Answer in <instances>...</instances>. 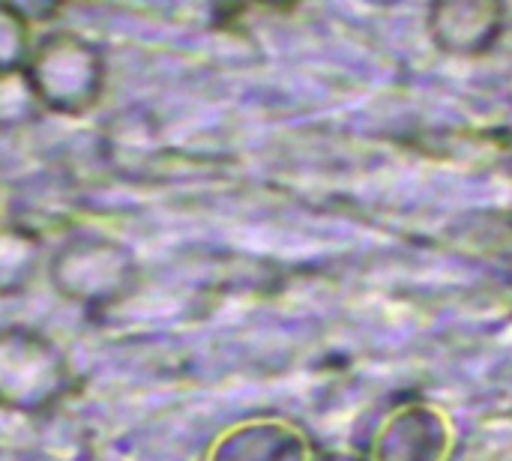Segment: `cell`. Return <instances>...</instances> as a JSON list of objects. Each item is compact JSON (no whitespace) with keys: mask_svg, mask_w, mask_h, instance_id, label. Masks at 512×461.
<instances>
[{"mask_svg":"<svg viewBox=\"0 0 512 461\" xmlns=\"http://www.w3.org/2000/svg\"><path fill=\"white\" fill-rule=\"evenodd\" d=\"M57 297L81 309H108L123 303L141 279L132 249L114 237L75 231L45 261Z\"/></svg>","mask_w":512,"mask_h":461,"instance_id":"obj_1","label":"cell"},{"mask_svg":"<svg viewBox=\"0 0 512 461\" xmlns=\"http://www.w3.org/2000/svg\"><path fill=\"white\" fill-rule=\"evenodd\" d=\"M75 372L60 345L24 324L0 327V408L45 417L72 393Z\"/></svg>","mask_w":512,"mask_h":461,"instance_id":"obj_2","label":"cell"},{"mask_svg":"<svg viewBox=\"0 0 512 461\" xmlns=\"http://www.w3.org/2000/svg\"><path fill=\"white\" fill-rule=\"evenodd\" d=\"M24 69L45 105V114L84 117L105 96V54L93 39L75 30H51L39 36Z\"/></svg>","mask_w":512,"mask_h":461,"instance_id":"obj_3","label":"cell"},{"mask_svg":"<svg viewBox=\"0 0 512 461\" xmlns=\"http://www.w3.org/2000/svg\"><path fill=\"white\" fill-rule=\"evenodd\" d=\"M450 456V417L426 399H405L378 423L366 461H450Z\"/></svg>","mask_w":512,"mask_h":461,"instance_id":"obj_4","label":"cell"},{"mask_svg":"<svg viewBox=\"0 0 512 461\" xmlns=\"http://www.w3.org/2000/svg\"><path fill=\"white\" fill-rule=\"evenodd\" d=\"M510 21V0H429L426 33L432 45L456 60L489 54Z\"/></svg>","mask_w":512,"mask_h":461,"instance_id":"obj_5","label":"cell"},{"mask_svg":"<svg viewBox=\"0 0 512 461\" xmlns=\"http://www.w3.org/2000/svg\"><path fill=\"white\" fill-rule=\"evenodd\" d=\"M207 461H324V456L297 423L246 420L213 444Z\"/></svg>","mask_w":512,"mask_h":461,"instance_id":"obj_6","label":"cell"},{"mask_svg":"<svg viewBox=\"0 0 512 461\" xmlns=\"http://www.w3.org/2000/svg\"><path fill=\"white\" fill-rule=\"evenodd\" d=\"M45 267V237L21 222H0V300L24 294Z\"/></svg>","mask_w":512,"mask_h":461,"instance_id":"obj_7","label":"cell"},{"mask_svg":"<svg viewBox=\"0 0 512 461\" xmlns=\"http://www.w3.org/2000/svg\"><path fill=\"white\" fill-rule=\"evenodd\" d=\"M90 447L93 438L75 417L51 411L42 417V426L36 429L27 461H87Z\"/></svg>","mask_w":512,"mask_h":461,"instance_id":"obj_8","label":"cell"},{"mask_svg":"<svg viewBox=\"0 0 512 461\" xmlns=\"http://www.w3.org/2000/svg\"><path fill=\"white\" fill-rule=\"evenodd\" d=\"M45 117V105L27 75V69L0 72V135L30 129Z\"/></svg>","mask_w":512,"mask_h":461,"instance_id":"obj_9","label":"cell"},{"mask_svg":"<svg viewBox=\"0 0 512 461\" xmlns=\"http://www.w3.org/2000/svg\"><path fill=\"white\" fill-rule=\"evenodd\" d=\"M33 42H36L33 27L21 15L0 6V72L24 69L33 51Z\"/></svg>","mask_w":512,"mask_h":461,"instance_id":"obj_10","label":"cell"},{"mask_svg":"<svg viewBox=\"0 0 512 461\" xmlns=\"http://www.w3.org/2000/svg\"><path fill=\"white\" fill-rule=\"evenodd\" d=\"M66 3L69 0H0V6H6L9 12L21 15L30 27L54 21L66 9Z\"/></svg>","mask_w":512,"mask_h":461,"instance_id":"obj_11","label":"cell"},{"mask_svg":"<svg viewBox=\"0 0 512 461\" xmlns=\"http://www.w3.org/2000/svg\"><path fill=\"white\" fill-rule=\"evenodd\" d=\"M252 3H258V6H264V9H276V12H288V9L300 6L303 0H252Z\"/></svg>","mask_w":512,"mask_h":461,"instance_id":"obj_12","label":"cell"},{"mask_svg":"<svg viewBox=\"0 0 512 461\" xmlns=\"http://www.w3.org/2000/svg\"><path fill=\"white\" fill-rule=\"evenodd\" d=\"M489 461H512V444L501 447V450H495V453H492V459H489Z\"/></svg>","mask_w":512,"mask_h":461,"instance_id":"obj_13","label":"cell"},{"mask_svg":"<svg viewBox=\"0 0 512 461\" xmlns=\"http://www.w3.org/2000/svg\"><path fill=\"white\" fill-rule=\"evenodd\" d=\"M510 171H512V144H510Z\"/></svg>","mask_w":512,"mask_h":461,"instance_id":"obj_14","label":"cell"},{"mask_svg":"<svg viewBox=\"0 0 512 461\" xmlns=\"http://www.w3.org/2000/svg\"><path fill=\"white\" fill-rule=\"evenodd\" d=\"M363 461H366V459H363Z\"/></svg>","mask_w":512,"mask_h":461,"instance_id":"obj_15","label":"cell"}]
</instances>
